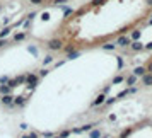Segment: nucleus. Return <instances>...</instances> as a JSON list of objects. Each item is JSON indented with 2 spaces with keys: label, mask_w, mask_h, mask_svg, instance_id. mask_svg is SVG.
Returning a JSON list of instances; mask_svg holds the SVG:
<instances>
[{
  "label": "nucleus",
  "mask_w": 152,
  "mask_h": 138,
  "mask_svg": "<svg viewBox=\"0 0 152 138\" xmlns=\"http://www.w3.org/2000/svg\"><path fill=\"white\" fill-rule=\"evenodd\" d=\"M142 82H144V85H152V58H151V61L144 67Z\"/></svg>",
  "instance_id": "2"
},
{
  "label": "nucleus",
  "mask_w": 152,
  "mask_h": 138,
  "mask_svg": "<svg viewBox=\"0 0 152 138\" xmlns=\"http://www.w3.org/2000/svg\"><path fill=\"white\" fill-rule=\"evenodd\" d=\"M151 24H152V19H151Z\"/></svg>",
  "instance_id": "6"
},
{
  "label": "nucleus",
  "mask_w": 152,
  "mask_h": 138,
  "mask_svg": "<svg viewBox=\"0 0 152 138\" xmlns=\"http://www.w3.org/2000/svg\"><path fill=\"white\" fill-rule=\"evenodd\" d=\"M44 0H31V3H36V5H39V3H43Z\"/></svg>",
  "instance_id": "4"
},
{
  "label": "nucleus",
  "mask_w": 152,
  "mask_h": 138,
  "mask_svg": "<svg viewBox=\"0 0 152 138\" xmlns=\"http://www.w3.org/2000/svg\"><path fill=\"white\" fill-rule=\"evenodd\" d=\"M104 3H106V0H92V2H91V7L96 9V7H103Z\"/></svg>",
  "instance_id": "3"
},
{
  "label": "nucleus",
  "mask_w": 152,
  "mask_h": 138,
  "mask_svg": "<svg viewBox=\"0 0 152 138\" xmlns=\"http://www.w3.org/2000/svg\"><path fill=\"white\" fill-rule=\"evenodd\" d=\"M145 3H147V7H152V0H145Z\"/></svg>",
  "instance_id": "5"
},
{
  "label": "nucleus",
  "mask_w": 152,
  "mask_h": 138,
  "mask_svg": "<svg viewBox=\"0 0 152 138\" xmlns=\"http://www.w3.org/2000/svg\"><path fill=\"white\" fill-rule=\"evenodd\" d=\"M115 138H152V118L140 120L123 128Z\"/></svg>",
  "instance_id": "1"
}]
</instances>
